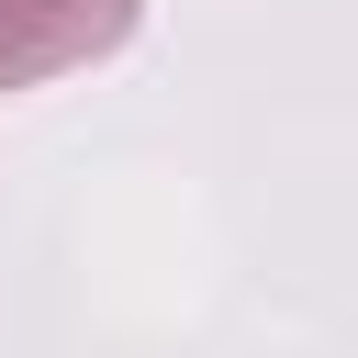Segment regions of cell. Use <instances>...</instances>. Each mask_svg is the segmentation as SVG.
Returning a JSON list of instances; mask_svg holds the SVG:
<instances>
[{"label":"cell","instance_id":"6da1fadb","mask_svg":"<svg viewBox=\"0 0 358 358\" xmlns=\"http://www.w3.org/2000/svg\"><path fill=\"white\" fill-rule=\"evenodd\" d=\"M134 34V0H0V90L90 67Z\"/></svg>","mask_w":358,"mask_h":358}]
</instances>
